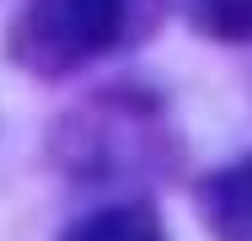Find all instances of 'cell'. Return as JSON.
<instances>
[{"label": "cell", "instance_id": "cell-1", "mask_svg": "<svg viewBox=\"0 0 252 241\" xmlns=\"http://www.w3.org/2000/svg\"><path fill=\"white\" fill-rule=\"evenodd\" d=\"M145 0H22L11 22V59L32 75H64L107 48H118Z\"/></svg>", "mask_w": 252, "mask_h": 241}, {"label": "cell", "instance_id": "cell-2", "mask_svg": "<svg viewBox=\"0 0 252 241\" xmlns=\"http://www.w3.org/2000/svg\"><path fill=\"white\" fill-rule=\"evenodd\" d=\"M199 214L215 241H252V155L204 182Z\"/></svg>", "mask_w": 252, "mask_h": 241}, {"label": "cell", "instance_id": "cell-3", "mask_svg": "<svg viewBox=\"0 0 252 241\" xmlns=\"http://www.w3.org/2000/svg\"><path fill=\"white\" fill-rule=\"evenodd\" d=\"M64 241H166L151 204H113L92 220H81Z\"/></svg>", "mask_w": 252, "mask_h": 241}, {"label": "cell", "instance_id": "cell-4", "mask_svg": "<svg viewBox=\"0 0 252 241\" xmlns=\"http://www.w3.org/2000/svg\"><path fill=\"white\" fill-rule=\"evenodd\" d=\"M193 27L225 43H252V0H188Z\"/></svg>", "mask_w": 252, "mask_h": 241}]
</instances>
